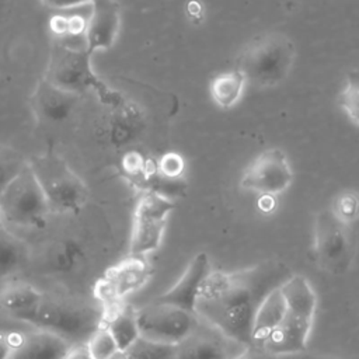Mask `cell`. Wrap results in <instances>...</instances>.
<instances>
[{
    "mask_svg": "<svg viewBox=\"0 0 359 359\" xmlns=\"http://www.w3.org/2000/svg\"><path fill=\"white\" fill-rule=\"evenodd\" d=\"M292 276L290 268L279 259H265L234 272L212 271L201 286L195 313L231 341L252 346L261 304Z\"/></svg>",
    "mask_w": 359,
    "mask_h": 359,
    "instance_id": "1",
    "label": "cell"
},
{
    "mask_svg": "<svg viewBox=\"0 0 359 359\" xmlns=\"http://www.w3.org/2000/svg\"><path fill=\"white\" fill-rule=\"evenodd\" d=\"M0 311L31 324L36 330L53 332L72 345L84 344L104 324V309L59 293H46L28 283H11L0 290Z\"/></svg>",
    "mask_w": 359,
    "mask_h": 359,
    "instance_id": "2",
    "label": "cell"
},
{
    "mask_svg": "<svg viewBox=\"0 0 359 359\" xmlns=\"http://www.w3.org/2000/svg\"><path fill=\"white\" fill-rule=\"evenodd\" d=\"M91 56L84 46L74 48L65 42H53L43 77L65 91L80 97L94 91L105 107H121L125 101L123 95L97 76L91 65Z\"/></svg>",
    "mask_w": 359,
    "mask_h": 359,
    "instance_id": "3",
    "label": "cell"
},
{
    "mask_svg": "<svg viewBox=\"0 0 359 359\" xmlns=\"http://www.w3.org/2000/svg\"><path fill=\"white\" fill-rule=\"evenodd\" d=\"M280 292L286 310L262 348L275 356L304 352L316 310V293L302 275H293L280 286Z\"/></svg>",
    "mask_w": 359,
    "mask_h": 359,
    "instance_id": "4",
    "label": "cell"
},
{
    "mask_svg": "<svg viewBox=\"0 0 359 359\" xmlns=\"http://www.w3.org/2000/svg\"><path fill=\"white\" fill-rule=\"evenodd\" d=\"M296 57L293 41L282 32H264L254 36L240 52L236 69L245 83L269 88L280 84L289 74Z\"/></svg>",
    "mask_w": 359,
    "mask_h": 359,
    "instance_id": "5",
    "label": "cell"
},
{
    "mask_svg": "<svg viewBox=\"0 0 359 359\" xmlns=\"http://www.w3.org/2000/svg\"><path fill=\"white\" fill-rule=\"evenodd\" d=\"M52 213L77 215L88 201V188L67 161L49 146L28 160Z\"/></svg>",
    "mask_w": 359,
    "mask_h": 359,
    "instance_id": "6",
    "label": "cell"
},
{
    "mask_svg": "<svg viewBox=\"0 0 359 359\" xmlns=\"http://www.w3.org/2000/svg\"><path fill=\"white\" fill-rule=\"evenodd\" d=\"M356 254V236L351 224L339 220L331 209L314 217L313 257L321 271L342 275L349 271Z\"/></svg>",
    "mask_w": 359,
    "mask_h": 359,
    "instance_id": "7",
    "label": "cell"
},
{
    "mask_svg": "<svg viewBox=\"0 0 359 359\" xmlns=\"http://www.w3.org/2000/svg\"><path fill=\"white\" fill-rule=\"evenodd\" d=\"M49 203L27 165L0 196V222L20 229H42L50 215Z\"/></svg>",
    "mask_w": 359,
    "mask_h": 359,
    "instance_id": "8",
    "label": "cell"
},
{
    "mask_svg": "<svg viewBox=\"0 0 359 359\" xmlns=\"http://www.w3.org/2000/svg\"><path fill=\"white\" fill-rule=\"evenodd\" d=\"M174 208L172 199L154 192H142L133 213L129 255L146 257L160 247L168 216Z\"/></svg>",
    "mask_w": 359,
    "mask_h": 359,
    "instance_id": "9",
    "label": "cell"
},
{
    "mask_svg": "<svg viewBox=\"0 0 359 359\" xmlns=\"http://www.w3.org/2000/svg\"><path fill=\"white\" fill-rule=\"evenodd\" d=\"M153 268L144 257H133L111 266L97 280L94 297L102 306L104 316H108L125 304V297L140 289L151 276Z\"/></svg>",
    "mask_w": 359,
    "mask_h": 359,
    "instance_id": "10",
    "label": "cell"
},
{
    "mask_svg": "<svg viewBox=\"0 0 359 359\" xmlns=\"http://www.w3.org/2000/svg\"><path fill=\"white\" fill-rule=\"evenodd\" d=\"M136 318L140 337L171 345L181 342L199 321L196 313L157 300L136 310Z\"/></svg>",
    "mask_w": 359,
    "mask_h": 359,
    "instance_id": "11",
    "label": "cell"
},
{
    "mask_svg": "<svg viewBox=\"0 0 359 359\" xmlns=\"http://www.w3.org/2000/svg\"><path fill=\"white\" fill-rule=\"evenodd\" d=\"M293 181V171L287 157L280 149L261 151L244 168L240 188L261 196H276L285 192Z\"/></svg>",
    "mask_w": 359,
    "mask_h": 359,
    "instance_id": "12",
    "label": "cell"
},
{
    "mask_svg": "<svg viewBox=\"0 0 359 359\" xmlns=\"http://www.w3.org/2000/svg\"><path fill=\"white\" fill-rule=\"evenodd\" d=\"M234 346L243 345L199 317L194 330L175 345V359H233L241 352H234Z\"/></svg>",
    "mask_w": 359,
    "mask_h": 359,
    "instance_id": "13",
    "label": "cell"
},
{
    "mask_svg": "<svg viewBox=\"0 0 359 359\" xmlns=\"http://www.w3.org/2000/svg\"><path fill=\"white\" fill-rule=\"evenodd\" d=\"M121 27V6L116 0H93L84 32V48L94 55L114 46Z\"/></svg>",
    "mask_w": 359,
    "mask_h": 359,
    "instance_id": "14",
    "label": "cell"
},
{
    "mask_svg": "<svg viewBox=\"0 0 359 359\" xmlns=\"http://www.w3.org/2000/svg\"><path fill=\"white\" fill-rule=\"evenodd\" d=\"M80 98V95L56 87L42 76L29 97V107L39 123H60L73 114Z\"/></svg>",
    "mask_w": 359,
    "mask_h": 359,
    "instance_id": "15",
    "label": "cell"
},
{
    "mask_svg": "<svg viewBox=\"0 0 359 359\" xmlns=\"http://www.w3.org/2000/svg\"><path fill=\"white\" fill-rule=\"evenodd\" d=\"M210 272L212 271H210V262H209L208 254L199 252L192 258L185 272L178 279V282L154 300L160 303L172 304L182 310L195 313V306H196L201 286Z\"/></svg>",
    "mask_w": 359,
    "mask_h": 359,
    "instance_id": "16",
    "label": "cell"
},
{
    "mask_svg": "<svg viewBox=\"0 0 359 359\" xmlns=\"http://www.w3.org/2000/svg\"><path fill=\"white\" fill-rule=\"evenodd\" d=\"M72 344L43 330L18 332L10 359H63Z\"/></svg>",
    "mask_w": 359,
    "mask_h": 359,
    "instance_id": "17",
    "label": "cell"
},
{
    "mask_svg": "<svg viewBox=\"0 0 359 359\" xmlns=\"http://www.w3.org/2000/svg\"><path fill=\"white\" fill-rule=\"evenodd\" d=\"M286 310V302L280 292V287L273 290L265 302L261 304L252 328V346L262 348L266 338L276 328L283 318Z\"/></svg>",
    "mask_w": 359,
    "mask_h": 359,
    "instance_id": "18",
    "label": "cell"
},
{
    "mask_svg": "<svg viewBox=\"0 0 359 359\" xmlns=\"http://www.w3.org/2000/svg\"><path fill=\"white\" fill-rule=\"evenodd\" d=\"M104 325L114 337L119 351H128L140 338L136 310L126 303L114 313L104 316Z\"/></svg>",
    "mask_w": 359,
    "mask_h": 359,
    "instance_id": "19",
    "label": "cell"
},
{
    "mask_svg": "<svg viewBox=\"0 0 359 359\" xmlns=\"http://www.w3.org/2000/svg\"><path fill=\"white\" fill-rule=\"evenodd\" d=\"M244 87V76L237 69H234L213 77L209 84V93L217 107L229 109L240 101Z\"/></svg>",
    "mask_w": 359,
    "mask_h": 359,
    "instance_id": "20",
    "label": "cell"
},
{
    "mask_svg": "<svg viewBox=\"0 0 359 359\" xmlns=\"http://www.w3.org/2000/svg\"><path fill=\"white\" fill-rule=\"evenodd\" d=\"M27 257L24 243L6 226H0V279L18 271Z\"/></svg>",
    "mask_w": 359,
    "mask_h": 359,
    "instance_id": "21",
    "label": "cell"
},
{
    "mask_svg": "<svg viewBox=\"0 0 359 359\" xmlns=\"http://www.w3.org/2000/svg\"><path fill=\"white\" fill-rule=\"evenodd\" d=\"M28 165V160L14 147L0 142V196Z\"/></svg>",
    "mask_w": 359,
    "mask_h": 359,
    "instance_id": "22",
    "label": "cell"
},
{
    "mask_svg": "<svg viewBox=\"0 0 359 359\" xmlns=\"http://www.w3.org/2000/svg\"><path fill=\"white\" fill-rule=\"evenodd\" d=\"M338 104L348 118L359 126V69L348 72L345 84L338 97Z\"/></svg>",
    "mask_w": 359,
    "mask_h": 359,
    "instance_id": "23",
    "label": "cell"
},
{
    "mask_svg": "<svg viewBox=\"0 0 359 359\" xmlns=\"http://www.w3.org/2000/svg\"><path fill=\"white\" fill-rule=\"evenodd\" d=\"M129 359H175V345L140 337L128 351Z\"/></svg>",
    "mask_w": 359,
    "mask_h": 359,
    "instance_id": "24",
    "label": "cell"
},
{
    "mask_svg": "<svg viewBox=\"0 0 359 359\" xmlns=\"http://www.w3.org/2000/svg\"><path fill=\"white\" fill-rule=\"evenodd\" d=\"M87 346L93 359H108L119 351L114 337L104 324L90 337Z\"/></svg>",
    "mask_w": 359,
    "mask_h": 359,
    "instance_id": "25",
    "label": "cell"
},
{
    "mask_svg": "<svg viewBox=\"0 0 359 359\" xmlns=\"http://www.w3.org/2000/svg\"><path fill=\"white\" fill-rule=\"evenodd\" d=\"M330 209L339 220L352 224L359 217V194L353 191L339 194Z\"/></svg>",
    "mask_w": 359,
    "mask_h": 359,
    "instance_id": "26",
    "label": "cell"
},
{
    "mask_svg": "<svg viewBox=\"0 0 359 359\" xmlns=\"http://www.w3.org/2000/svg\"><path fill=\"white\" fill-rule=\"evenodd\" d=\"M87 18L81 15H55L50 21V29L60 36H84Z\"/></svg>",
    "mask_w": 359,
    "mask_h": 359,
    "instance_id": "27",
    "label": "cell"
},
{
    "mask_svg": "<svg viewBox=\"0 0 359 359\" xmlns=\"http://www.w3.org/2000/svg\"><path fill=\"white\" fill-rule=\"evenodd\" d=\"M184 168V160L177 153H167L157 163V170L168 178H181Z\"/></svg>",
    "mask_w": 359,
    "mask_h": 359,
    "instance_id": "28",
    "label": "cell"
},
{
    "mask_svg": "<svg viewBox=\"0 0 359 359\" xmlns=\"http://www.w3.org/2000/svg\"><path fill=\"white\" fill-rule=\"evenodd\" d=\"M18 332H0V359H10Z\"/></svg>",
    "mask_w": 359,
    "mask_h": 359,
    "instance_id": "29",
    "label": "cell"
},
{
    "mask_svg": "<svg viewBox=\"0 0 359 359\" xmlns=\"http://www.w3.org/2000/svg\"><path fill=\"white\" fill-rule=\"evenodd\" d=\"M43 6L52 8V10H70V8H76L84 4H90L93 0H39Z\"/></svg>",
    "mask_w": 359,
    "mask_h": 359,
    "instance_id": "30",
    "label": "cell"
},
{
    "mask_svg": "<svg viewBox=\"0 0 359 359\" xmlns=\"http://www.w3.org/2000/svg\"><path fill=\"white\" fill-rule=\"evenodd\" d=\"M233 359H280V356H275L266 352L264 348L258 346H245L237 356Z\"/></svg>",
    "mask_w": 359,
    "mask_h": 359,
    "instance_id": "31",
    "label": "cell"
},
{
    "mask_svg": "<svg viewBox=\"0 0 359 359\" xmlns=\"http://www.w3.org/2000/svg\"><path fill=\"white\" fill-rule=\"evenodd\" d=\"M63 359H93V356L88 351L87 342H84V344L72 345V348L69 349V352Z\"/></svg>",
    "mask_w": 359,
    "mask_h": 359,
    "instance_id": "32",
    "label": "cell"
},
{
    "mask_svg": "<svg viewBox=\"0 0 359 359\" xmlns=\"http://www.w3.org/2000/svg\"><path fill=\"white\" fill-rule=\"evenodd\" d=\"M14 0H0V21H3L11 11Z\"/></svg>",
    "mask_w": 359,
    "mask_h": 359,
    "instance_id": "33",
    "label": "cell"
},
{
    "mask_svg": "<svg viewBox=\"0 0 359 359\" xmlns=\"http://www.w3.org/2000/svg\"><path fill=\"white\" fill-rule=\"evenodd\" d=\"M292 359H337V358H331V356H323V355H310V353H304V352H300V353H293V355H289Z\"/></svg>",
    "mask_w": 359,
    "mask_h": 359,
    "instance_id": "34",
    "label": "cell"
},
{
    "mask_svg": "<svg viewBox=\"0 0 359 359\" xmlns=\"http://www.w3.org/2000/svg\"><path fill=\"white\" fill-rule=\"evenodd\" d=\"M108 359H129V356H128V352L126 351H118V352H115L111 358H108Z\"/></svg>",
    "mask_w": 359,
    "mask_h": 359,
    "instance_id": "35",
    "label": "cell"
},
{
    "mask_svg": "<svg viewBox=\"0 0 359 359\" xmlns=\"http://www.w3.org/2000/svg\"><path fill=\"white\" fill-rule=\"evenodd\" d=\"M0 226H1V222H0Z\"/></svg>",
    "mask_w": 359,
    "mask_h": 359,
    "instance_id": "36",
    "label": "cell"
}]
</instances>
